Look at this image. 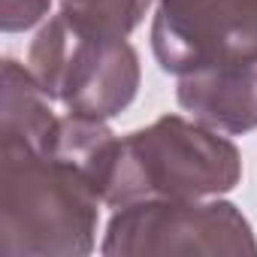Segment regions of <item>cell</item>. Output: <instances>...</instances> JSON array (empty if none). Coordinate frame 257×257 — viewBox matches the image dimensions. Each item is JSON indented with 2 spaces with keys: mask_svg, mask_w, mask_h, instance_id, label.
Segmentation results:
<instances>
[{
  "mask_svg": "<svg viewBox=\"0 0 257 257\" xmlns=\"http://www.w3.org/2000/svg\"><path fill=\"white\" fill-rule=\"evenodd\" d=\"M109 257L257 254L245 215L224 200H140L121 206L100 245Z\"/></svg>",
  "mask_w": 257,
  "mask_h": 257,
  "instance_id": "277c9868",
  "label": "cell"
},
{
  "mask_svg": "<svg viewBox=\"0 0 257 257\" xmlns=\"http://www.w3.org/2000/svg\"><path fill=\"white\" fill-rule=\"evenodd\" d=\"M152 49L167 73L257 61V0H158Z\"/></svg>",
  "mask_w": 257,
  "mask_h": 257,
  "instance_id": "5b68a950",
  "label": "cell"
},
{
  "mask_svg": "<svg viewBox=\"0 0 257 257\" xmlns=\"http://www.w3.org/2000/svg\"><path fill=\"white\" fill-rule=\"evenodd\" d=\"M52 0H0V28L7 34L31 31L49 16Z\"/></svg>",
  "mask_w": 257,
  "mask_h": 257,
  "instance_id": "ba28073f",
  "label": "cell"
},
{
  "mask_svg": "<svg viewBox=\"0 0 257 257\" xmlns=\"http://www.w3.org/2000/svg\"><path fill=\"white\" fill-rule=\"evenodd\" d=\"M28 70L52 100L103 121L121 115L140 88V58L131 43L91 37L61 13L31 43Z\"/></svg>",
  "mask_w": 257,
  "mask_h": 257,
  "instance_id": "3957f363",
  "label": "cell"
},
{
  "mask_svg": "<svg viewBox=\"0 0 257 257\" xmlns=\"http://www.w3.org/2000/svg\"><path fill=\"white\" fill-rule=\"evenodd\" d=\"M239 179V149L221 131L164 115L118 140L103 203L121 209L140 200H206L233 191Z\"/></svg>",
  "mask_w": 257,
  "mask_h": 257,
  "instance_id": "7a4b0ae2",
  "label": "cell"
},
{
  "mask_svg": "<svg viewBox=\"0 0 257 257\" xmlns=\"http://www.w3.org/2000/svg\"><path fill=\"white\" fill-rule=\"evenodd\" d=\"M152 0H61V16L79 31L103 40H127Z\"/></svg>",
  "mask_w": 257,
  "mask_h": 257,
  "instance_id": "52a82bcc",
  "label": "cell"
},
{
  "mask_svg": "<svg viewBox=\"0 0 257 257\" xmlns=\"http://www.w3.org/2000/svg\"><path fill=\"white\" fill-rule=\"evenodd\" d=\"M100 203L97 188L49 146L0 134V254H91Z\"/></svg>",
  "mask_w": 257,
  "mask_h": 257,
  "instance_id": "6da1fadb",
  "label": "cell"
},
{
  "mask_svg": "<svg viewBox=\"0 0 257 257\" xmlns=\"http://www.w3.org/2000/svg\"><path fill=\"white\" fill-rule=\"evenodd\" d=\"M179 106L194 121L221 134L257 127V61L188 73L179 82Z\"/></svg>",
  "mask_w": 257,
  "mask_h": 257,
  "instance_id": "8992f818",
  "label": "cell"
}]
</instances>
